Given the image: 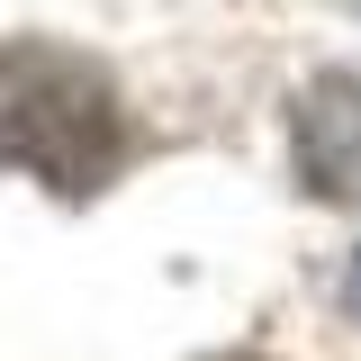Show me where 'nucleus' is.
<instances>
[{
    "label": "nucleus",
    "instance_id": "20e7f679",
    "mask_svg": "<svg viewBox=\"0 0 361 361\" xmlns=\"http://www.w3.org/2000/svg\"><path fill=\"white\" fill-rule=\"evenodd\" d=\"M208 361H262V353H208Z\"/></svg>",
    "mask_w": 361,
    "mask_h": 361
},
{
    "label": "nucleus",
    "instance_id": "7ed1b4c3",
    "mask_svg": "<svg viewBox=\"0 0 361 361\" xmlns=\"http://www.w3.org/2000/svg\"><path fill=\"white\" fill-rule=\"evenodd\" d=\"M343 298H353V316H361V253H353V280H343Z\"/></svg>",
    "mask_w": 361,
    "mask_h": 361
},
{
    "label": "nucleus",
    "instance_id": "f257e3e1",
    "mask_svg": "<svg viewBox=\"0 0 361 361\" xmlns=\"http://www.w3.org/2000/svg\"><path fill=\"white\" fill-rule=\"evenodd\" d=\"M0 163L45 180L54 199H90L127 163V109L118 82L54 37L0 45Z\"/></svg>",
    "mask_w": 361,
    "mask_h": 361
},
{
    "label": "nucleus",
    "instance_id": "f03ea898",
    "mask_svg": "<svg viewBox=\"0 0 361 361\" xmlns=\"http://www.w3.org/2000/svg\"><path fill=\"white\" fill-rule=\"evenodd\" d=\"M298 180L334 208H361V73L298 90Z\"/></svg>",
    "mask_w": 361,
    "mask_h": 361
}]
</instances>
